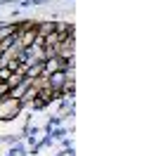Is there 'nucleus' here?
Returning a JSON list of instances; mask_svg holds the SVG:
<instances>
[{"label": "nucleus", "mask_w": 142, "mask_h": 156, "mask_svg": "<svg viewBox=\"0 0 142 156\" xmlns=\"http://www.w3.org/2000/svg\"><path fill=\"white\" fill-rule=\"evenodd\" d=\"M64 135H66V130H64V128H57V130H50V137H52V140H62Z\"/></svg>", "instance_id": "obj_1"}]
</instances>
